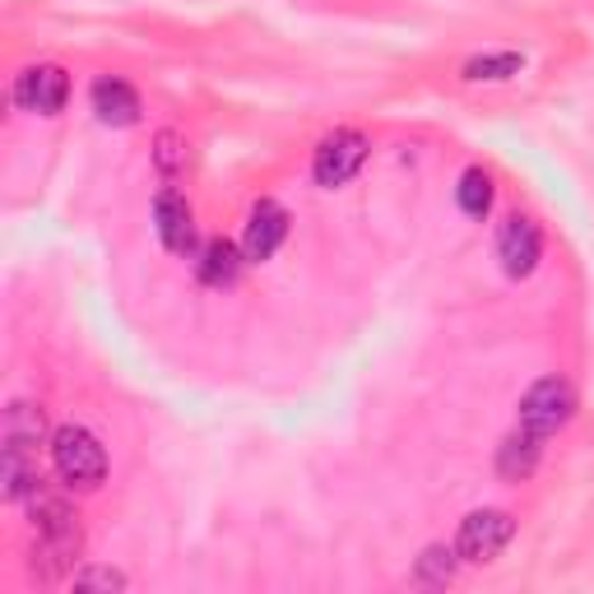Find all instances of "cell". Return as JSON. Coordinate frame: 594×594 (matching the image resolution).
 <instances>
[{"mask_svg": "<svg viewBox=\"0 0 594 594\" xmlns=\"http://www.w3.org/2000/svg\"><path fill=\"white\" fill-rule=\"evenodd\" d=\"M28 511H33V530H38V544H33V562L28 571L38 576L42 585H57L75 576V562L84 553V525L51 483H38L28 497Z\"/></svg>", "mask_w": 594, "mask_h": 594, "instance_id": "obj_1", "label": "cell"}, {"mask_svg": "<svg viewBox=\"0 0 594 594\" xmlns=\"http://www.w3.org/2000/svg\"><path fill=\"white\" fill-rule=\"evenodd\" d=\"M42 436H47L42 409L28 405V399H14L5 409V423H0V493H5V502H28L33 487L42 483L38 474Z\"/></svg>", "mask_w": 594, "mask_h": 594, "instance_id": "obj_2", "label": "cell"}, {"mask_svg": "<svg viewBox=\"0 0 594 594\" xmlns=\"http://www.w3.org/2000/svg\"><path fill=\"white\" fill-rule=\"evenodd\" d=\"M51 469H57V479L65 487H79V493H94V487L108 479V450H102V442L79 428V423H65L51 432Z\"/></svg>", "mask_w": 594, "mask_h": 594, "instance_id": "obj_3", "label": "cell"}, {"mask_svg": "<svg viewBox=\"0 0 594 594\" xmlns=\"http://www.w3.org/2000/svg\"><path fill=\"white\" fill-rule=\"evenodd\" d=\"M571 413H576V391L567 376H544L520 395V428L539 432L544 442L571 423Z\"/></svg>", "mask_w": 594, "mask_h": 594, "instance_id": "obj_4", "label": "cell"}, {"mask_svg": "<svg viewBox=\"0 0 594 594\" xmlns=\"http://www.w3.org/2000/svg\"><path fill=\"white\" fill-rule=\"evenodd\" d=\"M367 153H372V139H367L362 131H335V135H325L317 145L311 177H317V186H325V190H339V186H348L362 172Z\"/></svg>", "mask_w": 594, "mask_h": 594, "instance_id": "obj_5", "label": "cell"}, {"mask_svg": "<svg viewBox=\"0 0 594 594\" xmlns=\"http://www.w3.org/2000/svg\"><path fill=\"white\" fill-rule=\"evenodd\" d=\"M511 534H516V520L511 511H497V506H487V511H469L460 520V534H456V553H460V562H493V557L511 544Z\"/></svg>", "mask_w": 594, "mask_h": 594, "instance_id": "obj_6", "label": "cell"}, {"mask_svg": "<svg viewBox=\"0 0 594 594\" xmlns=\"http://www.w3.org/2000/svg\"><path fill=\"white\" fill-rule=\"evenodd\" d=\"M70 98V75L61 65H28L20 70V79H14V102H20L24 112L33 116H57Z\"/></svg>", "mask_w": 594, "mask_h": 594, "instance_id": "obj_7", "label": "cell"}, {"mask_svg": "<svg viewBox=\"0 0 594 594\" xmlns=\"http://www.w3.org/2000/svg\"><path fill=\"white\" fill-rule=\"evenodd\" d=\"M539 256H544V233H539V223L525 219V214H511L502 223V233H497L502 270L511 279H530L539 270Z\"/></svg>", "mask_w": 594, "mask_h": 594, "instance_id": "obj_8", "label": "cell"}, {"mask_svg": "<svg viewBox=\"0 0 594 594\" xmlns=\"http://www.w3.org/2000/svg\"><path fill=\"white\" fill-rule=\"evenodd\" d=\"M153 228H159V242L172 256L196 251V219H190V205L177 186H163L153 196Z\"/></svg>", "mask_w": 594, "mask_h": 594, "instance_id": "obj_9", "label": "cell"}, {"mask_svg": "<svg viewBox=\"0 0 594 594\" xmlns=\"http://www.w3.org/2000/svg\"><path fill=\"white\" fill-rule=\"evenodd\" d=\"M89 108H94V116L102 121V126H112V131H131L139 121V112H145L139 108V94L121 75H98L94 79Z\"/></svg>", "mask_w": 594, "mask_h": 594, "instance_id": "obj_10", "label": "cell"}, {"mask_svg": "<svg viewBox=\"0 0 594 594\" xmlns=\"http://www.w3.org/2000/svg\"><path fill=\"white\" fill-rule=\"evenodd\" d=\"M288 237V209L279 200H256L247 214V233H242V251L247 260H270Z\"/></svg>", "mask_w": 594, "mask_h": 594, "instance_id": "obj_11", "label": "cell"}, {"mask_svg": "<svg viewBox=\"0 0 594 594\" xmlns=\"http://www.w3.org/2000/svg\"><path fill=\"white\" fill-rule=\"evenodd\" d=\"M539 460H544V436H539V432L516 423V432L502 436V446H497V474L502 479H511V483L530 479L539 469Z\"/></svg>", "mask_w": 594, "mask_h": 594, "instance_id": "obj_12", "label": "cell"}, {"mask_svg": "<svg viewBox=\"0 0 594 594\" xmlns=\"http://www.w3.org/2000/svg\"><path fill=\"white\" fill-rule=\"evenodd\" d=\"M242 265H247V251L233 247L228 237H214V242H205V251L196 260V274L209 288H233L242 279Z\"/></svg>", "mask_w": 594, "mask_h": 594, "instance_id": "obj_13", "label": "cell"}, {"mask_svg": "<svg viewBox=\"0 0 594 594\" xmlns=\"http://www.w3.org/2000/svg\"><path fill=\"white\" fill-rule=\"evenodd\" d=\"M525 70V57L520 51H483V57L465 61V79L469 84H497V79H511Z\"/></svg>", "mask_w": 594, "mask_h": 594, "instance_id": "obj_14", "label": "cell"}, {"mask_svg": "<svg viewBox=\"0 0 594 594\" xmlns=\"http://www.w3.org/2000/svg\"><path fill=\"white\" fill-rule=\"evenodd\" d=\"M456 205L469 219H487V209H493V177L483 168H465L456 186Z\"/></svg>", "mask_w": 594, "mask_h": 594, "instance_id": "obj_15", "label": "cell"}, {"mask_svg": "<svg viewBox=\"0 0 594 594\" xmlns=\"http://www.w3.org/2000/svg\"><path fill=\"white\" fill-rule=\"evenodd\" d=\"M456 562H460V553L456 548H446V544H432L423 548V557H418V567H413V581H423V585H450L456 581Z\"/></svg>", "mask_w": 594, "mask_h": 594, "instance_id": "obj_16", "label": "cell"}, {"mask_svg": "<svg viewBox=\"0 0 594 594\" xmlns=\"http://www.w3.org/2000/svg\"><path fill=\"white\" fill-rule=\"evenodd\" d=\"M153 168L163 172V177H177L186 168V139L177 131H159L153 135Z\"/></svg>", "mask_w": 594, "mask_h": 594, "instance_id": "obj_17", "label": "cell"}, {"mask_svg": "<svg viewBox=\"0 0 594 594\" xmlns=\"http://www.w3.org/2000/svg\"><path fill=\"white\" fill-rule=\"evenodd\" d=\"M70 585H75L79 594H89V590H102V594H121L131 581L121 576L116 567H79L75 576H70Z\"/></svg>", "mask_w": 594, "mask_h": 594, "instance_id": "obj_18", "label": "cell"}]
</instances>
